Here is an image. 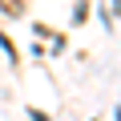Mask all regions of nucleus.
<instances>
[{"label": "nucleus", "mask_w": 121, "mask_h": 121, "mask_svg": "<svg viewBox=\"0 0 121 121\" xmlns=\"http://www.w3.org/2000/svg\"><path fill=\"white\" fill-rule=\"evenodd\" d=\"M0 8H4L8 16H20V12H24V4H20V0H0Z\"/></svg>", "instance_id": "nucleus-1"}]
</instances>
